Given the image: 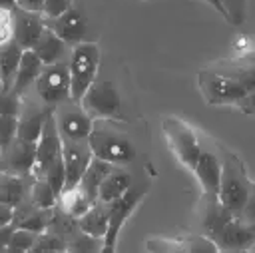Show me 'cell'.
I'll return each mask as SVG.
<instances>
[{"label":"cell","mask_w":255,"mask_h":253,"mask_svg":"<svg viewBox=\"0 0 255 253\" xmlns=\"http://www.w3.org/2000/svg\"><path fill=\"white\" fill-rule=\"evenodd\" d=\"M32 173L34 177H44L60 197L64 189V161H62V137L54 122V112L44 122L42 133L36 141V157H34Z\"/></svg>","instance_id":"6da1fadb"},{"label":"cell","mask_w":255,"mask_h":253,"mask_svg":"<svg viewBox=\"0 0 255 253\" xmlns=\"http://www.w3.org/2000/svg\"><path fill=\"white\" fill-rule=\"evenodd\" d=\"M249 189H251V181L247 177L243 161L235 153L223 151L221 179H219V189H217L219 203L227 207L235 217H239L247 201Z\"/></svg>","instance_id":"7a4b0ae2"},{"label":"cell","mask_w":255,"mask_h":253,"mask_svg":"<svg viewBox=\"0 0 255 253\" xmlns=\"http://www.w3.org/2000/svg\"><path fill=\"white\" fill-rule=\"evenodd\" d=\"M88 145L94 157H100L112 165H126V163H131L135 157V149L129 137L102 124H94L88 135Z\"/></svg>","instance_id":"3957f363"},{"label":"cell","mask_w":255,"mask_h":253,"mask_svg":"<svg viewBox=\"0 0 255 253\" xmlns=\"http://www.w3.org/2000/svg\"><path fill=\"white\" fill-rule=\"evenodd\" d=\"M100 64V48L94 42H78L72 48L68 72H70V100L80 104L86 90L96 80Z\"/></svg>","instance_id":"277c9868"},{"label":"cell","mask_w":255,"mask_h":253,"mask_svg":"<svg viewBox=\"0 0 255 253\" xmlns=\"http://www.w3.org/2000/svg\"><path fill=\"white\" fill-rule=\"evenodd\" d=\"M197 86L205 104H211V106H231L249 94L245 84H241L237 78L225 72H219L215 68L201 70L197 74Z\"/></svg>","instance_id":"5b68a950"},{"label":"cell","mask_w":255,"mask_h":253,"mask_svg":"<svg viewBox=\"0 0 255 253\" xmlns=\"http://www.w3.org/2000/svg\"><path fill=\"white\" fill-rule=\"evenodd\" d=\"M80 106L92 120H126L120 94L110 80H94L82 96Z\"/></svg>","instance_id":"8992f818"},{"label":"cell","mask_w":255,"mask_h":253,"mask_svg":"<svg viewBox=\"0 0 255 253\" xmlns=\"http://www.w3.org/2000/svg\"><path fill=\"white\" fill-rule=\"evenodd\" d=\"M34 86H36V92H38L40 100L50 108L68 102L70 100L68 64L64 60L54 62V64H44L36 82H34Z\"/></svg>","instance_id":"52a82bcc"},{"label":"cell","mask_w":255,"mask_h":253,"mask_svg":"<svg viewBox=\"0 0 255 253\" xmlns=\"http://www.w3.org/2000/svg\"><path fill=\"white\" fill-rule=\"evenodd\" d=\"M161 129H163V135H165L173 155L185 167L191 169L201 153V145H199V139H197L193 127L187 126L179 118H165L161 122Z\"/></svg>","instance_id":"ba28073f"},{"label":"cell","mask_w":255,"mask_h":253,"mask_svg":"<svg viewBox=\"0 0 255 253\" xmlns=\"http://www.w3.org/2000/svg\"><path fill=\"white\" fill-rule=\"evenodd\" d=\"M143 195H145V187H139V185L131 187L129 185L120 197H116L114 201L108 203V231L104 235V245H102L104 253L116 251V241H118V235L122 231V225L131 215L135 205L143 199Z\"/></svg>","instance_id":"9c48e42d"},{"label":"cell","mask_w":255,"mask_h":253,"mask_svg":"<svg viewBox=\"0 0 255 253\" xmlns=\"http://www.w3.org/2000/svg\"><path fill=\"white\" fill-rule=\"evenodd\" d=\"M54 122H56L60 137L70 139V141L88 139V135L94 127V120L82 110V106H76V102H72V106L56 110L54 112Z\"/></svg>","instance_id":"30bf717a"},{"label":"cell","mask_w":255,"mask_h":253,"mask_svg":"<svg viewBox=\"0 0 255 253\" xmlns=\"http://www.w3.org/2000/svg\"><path fill=\"white\" fill-rule=\"evenodd\" d=\"M36 157V141L14 137L4 149H0V171L14 175H30Z\"/></svg>","instance_id":"8fae6325"},{"label":"cell","mask_w":255,"mask_h":253,"mask_svg":"<svg viewBox=\"0 0 255 253\" xmlns=\"http://www.w3.org/2000/svg\"><path fill=\"white\" fill-rule=\"evenodd\" d=\"M92 149L88 139L84 141H70L62 139V161H64V189L76 187L80 177L84 175L88 163L92 161Z\"/></svg>","instance_id":"7c38bea8"},{"label":"cell","mask_w":255,"mask_h":253,"mask_svg":"<svg viewBox=\"0 0 255 253\" xmlns=\"http://www.w3.org/2000/svg\"><path fill=\"white\" fill-rule=\"evenodd\" d=\"M217 251H245L255 243V229L241 217L229 219L213 237Z\"/></svg>","instance_id":"4fadbf2b"},{"label":"cell","mask_w":255,"mask_h":253,"mask_svg":"<svg viewBox=\"0 0 255 253\" xmlns=\"http://www.w3.org/2000/svg\"><path fill=\"white\" fill-rule=\"evenodd\" d=\"M12 22H14V34L12 40L16 44H20L24 50L34 48L36 40L40 38V34L46 28V20L40 12H30V10H22V8H14L12 10Z\"/></svg>","instance_id":"5bb4252c"},{"label":"cell","mask_w":255,"mask_h":253,"mask_svg":"<svg viewBox=\"0 0 255 253\" xmlns=\"http://www.w3.org/2000/svg\"><path fill=\"white\" fill-rule=\"evenodd\" d=\"M46 20V26L58 34L66 44H78V42H84V36H86V18L84 14L78 10V8H68L66 12H62L60 16L56 18H44Z\"/></svg>","instance_id":"9a60e30c"},{"label":"cell","mask_w":255,"mask_h":253,"mask_svg":"<svg viewBox=\"0 0 255 253\" xmlns=\"http://www.w3.org/2000/svg\"><path fill=\"white\" fill-rule=\"evenodd\" d=\"M191 169H193L203 193L217 195L219 179H221V159L215 153L201 149V153H199V157H197V161Z\"/></svg>","instance_id":"2e32d148"},{"label":"cell","mask_w":255,"mask_h":253,"mask_svg":"<svg viewBox=\"0 0 255 253\" xmlns=\"http://www.w3.org/2000/svg\"><path fill=\"white\" fill-rule=\"evenodd\" d=\"M147 251H191V253H199V251H217L215 243L209 237H179V239H147Z\"/></svg>","instance_id":"e0dca14e"},{"label":"cell","mask_w":255,"mask_h":253,"mask_svg":"<svg viewBox=\"0 0 255 253\" xmlns=\"http://www.w3.org/2000/svg\"><path fill=\"white\" fill-rule=\"evenodd\" d=\"M54 110H50V108H36V106H32L30 110H24L18 116L16 137L26 139V141H38L42 127H44V122L48 120V116Z\"/></svg>","instance_id":"ac0fdd59"},{"label":"cell","mask_w":255,"mask_h":253,"mask_svg":"<svg viewBox=\"0 0 255 253\" xmlns=\"http://www.w3.org/2000/svg\"><path fill=\"white\" fill-rule=\"evenodd\" d=\"M42 60L36 56V52L32 48L24 50L22 52V58H20V64H18V70H16V78H14V84H12V90L22 96L38 78L40 70H42Z\"/></svg>","instance_id":"d6986e66"},{"label":"cell","mask_w":255,"mask_h":253,"mask_svg":"<svg viewBox=\"0 0 255 253\" xmlns=\"http://www.w3.org/2000/svg\"><path fill=\"white\" fill-rule=\"evenodd\" d=\"M78 225L82 233L94 237V239H104L108 231V203L96 201L86 213L78 217Z\"/></svg>","instance_id":"ffe728a7"},{"label":"cell","mask_w":255,"mask_h":253,"mask_svg":"<svg viewBox=\"0 0 255 253\" xmlns=\"http://www.w3.org/2000/svg\"><path fill=\"white\" fill-rule=\"evenodd\" d=\"M32 50L42 60V64H54V62H60L64 58V54H66V42L46 26L44 32L40 34V38L36 40V44H34Z\"/></svg>","instance_id":"44dd1931"},{"label":"cell","mask_w":255,"mask_h":253,"mask_svg":"<svg viewBox=\"0 0 255 253\" xmlns=\"http://www.w3.org/2000/svg\"><path fill=\"white\" fill-rule=\"evenodd\" d=\"M112 169H114L112 163H108V161H104V159H100V157H92V161L88 163L84 175H82L80 181H78V187H80L90 199L98 201V187H100L102 179H104Z\"/></svg>","instance_id":"7402d4cb"},{"label":"cell","mask_w":255,"mask_h":253,"mask_svg":"<svg viewBox=\"0 0 255 253\" xmlns=\"http://www.w3.org/2000/svg\"><path fill=\"white\" fill-rule=\"evenodd\" d=\"M24 48L20 44H16L14 40L6 42L4 46H0V76H2V90H12L14 78H16V70L20 64Z\"/></svg>","instance_id":"603a6c76"},{"label":"cell","mask_w":255,"mask_h":253,"mask_svg":"<svg viewBox=\"0 0 255 253\" xmlns=\"http://www.w3.org/2000/svg\"><path fill=\"white\" fill-rule=\"evenodd\" d=\"M129 185H131L129 173L124 171V169H116V165H114V169L102 179V183H100V187H98V201L110 203V201H114L116 197H120Z\"/></svg>","instance_id":"cb8c5ba5"},{"label":"cell","mask_w":255,"mask_h":253,"mask_svg":"<svg viewBox=\"0 0 255 253\" xmlns=\"http://www.w3.org/2000/svg\"><path fill=\"white\" fill-rule=\"evenodd\" d=\"M60 203H62V209L70 215V217H80L82 213H86L96 201L94 199H90L78 185L76 187H70V189H62V193H60Z\"/></svg>","instance_id":"d4e9b609"},{"label":"cell","mask_w":255,"mask_h":253,"mask_svg":"<svg viewBox=\"0 0 255 253\" xmlns=\"http://www.w3.org/2000/svg\"><path fill=\"white\" fill-rule=\"evenodd\" d=\"M24 191H26V185H24L22 175L0 171V201L2 203H8L14 207L22 199Z\"/></svg>","instance_id":"484cf974"},{"label":"cell","mask_w":255,"mask_h":253,"mask_svg":"<svg viewBox=\"0 0 255 253\" xmlns=\"http://www.w3.org/2000/svg\"><path fill=\"white\" fill-rule=\"evenodd\" d=\"M58 201V193L52 189V185L44 179V177H34L32 183V203L38 209H46L50 211Z\"/></svg>","instance_id":"4316f807"},{"label":"cell","mask_w":255,"mask_h":253,"mask_svg":"<svg viewBox=\"0 0 255 253\" xmlns=\"http://www.w3.org/2000/svg\"><path fill=\"white\" fill-rule=\"evenodd\" d=\"M36 235H38V233L30 231V229L14 227V231H12L10 239H8L6 251H18V253H22V251H30L32 245H34V241H36Z\"/></svg>","instance_id":"83f0119b"},{"label":"cell","mask_w":255,"mask_h":253,"mask_svg":"<svg viewBox=\"0 0 255 253\" xmlns=\"http://www.w3.org/2000/svg\"><path fill=\"white\" fill-rule=\"evenodd\" d=\"M30 251L32 253H58V251H66V243L58 235L42 231L36 235V241Z\"/></svg>","instance_id":"f1b7e54d"},{"label":"cell","mask_w":255,"mask_h":253,"mask_svg":"<svg viewBox=\"0 0 255 253\" xmlns=\"http://www.w3.org/2000/svg\"><path fill=\"white\" fill-rule=\"evenodd\" d=\"M225 10V20L233 26H241L247 16V0H221Z\"/></svg>","instance_id":"f546056e"},{"label":"cell","mask_w":255,"mask_h":253,"mask_svg":"<svg viewBox=\"0 0 255 253\" xmlns=\"http://www.w3.org/2000/svg\"><path fill=\"white\" fill-rule=\"evenodd\" d=\"M18 116H20V114L0 112V149H4V147H6V145L16 137Z\"/></svg>","instance_id":"4dcf8cb0"},{"label":"cell","mask_w":255,"mask_h":253,"mask_svg":"<svg viewBox=\"0 0 255 253\" xmlns=\"http://www.w3.org/2000/svg\"><path fill=\"white\" fill-rule=\"evenodd\" d=\"M14 225H16V227L30 229V231H34V233H42V231L46 229V225H48L46 209H40V211H36V213H32V215H26V217L18 219Z\"/></svg>","instance_id":"1f68e13d"},{"label":"cell","mask_w":255,"mask_h":253,"mask_svg":"<svg viewBox=\"0 0 255 253\" xmlns=\"http://www.w3.org/2000/svg\"><path fill=\"white\" fill-rule=\"evenodd\" d=\"M14 34V22H12V10L0 8V46L12 40Z\"/></svg>","instance_id":"d6a6232c"},{"label":"cell","mask_w":255,"mask_h":253,"mask_svg":"<svg viewBox=\"0 0 255 253\" xmlns=\"http://www.w3.org/2000/svg\"><path fill=\"white\" fill-rule=\"evenodd\" d=\"M74 0H44V8H42V16L44 18H56L62 12H66L72 6Z\"/></svg>","instance_id":"836d02e7"},{"label":"cell","mask_w":255,"mask_h":253,"mask_svg":"<svg viewBox=\"0 0 255 253\" xmlns=\"http://www.w3.org/2000/svg\"><path fill=\"white\" fill-rule=\"evenodd\" d=\"M245 223H255V185L251 183V189H249V195H247V201L243 205V211L239 215Z\"/></svg>","instance_id":"e575fe53"},{"label":"cell","mask_w":255,"mask_h":253,"mask_svg":"<svg viewBox=\"0 0 255 253\" xmlns=\"http://www.w3.org/2000/svg\"><path fill=\"white\" fill-rule=\"evenodd\" d=\"M235 106H237L243 114H247V116H255V90L249 92L247 96H243Z\"/></svg>","instance_id":"d590c367"},{"label":"cell","mask_w":255,"mask_h":253,"mask_svg":"<svg viewBox=\"0 0 255 253\" xmlns=\"http://www.w3.org/2000/svg\"><path fill=\"white\" fill-rule=\"evenodd\" d=\"M16 6L22 10H30V12H40L44 8V0H16Z\"/></svg>","instance_id":"8d00e7d4"},{"label":"cell","mask_w":255,"mask_h":253,"mask_svg":"<svg viewBox=\"0 0 255 253\" xmlns=\"http://www.w3.org/2000/svg\"><path fill=\"white\" fill-rule=\"evenodd\" d=\"M12 221H14V207L0 201V227L2 225H8Z\"/></svg>","instance_id":"74e56055"},{"label":"cell","mask_w":255,"mask_h":253,"mask_svg":"<svg viewBox=\"0 0 255 253\" xmlns=\"http://www.w3.org/2000/svg\"><path fill=\"white\" fill-rule=\"evenodd\" d=\"M0 8H4V10H14V8H16V0H0Z\"/></svg>","instance_id":"f35d334b"},{"label":"cell","mask_w":255,"mask_h":253,"mask_svg":"<svg viewBox=\"0 0 255 253\" xmlns=\"http://www.w3.org/2000/svg\"><path fill=\"white\" fill-rule=\"evenodd\" d=\"M205 2H207V4H211L219 14H223V16H225V10H223V6H221V0H205Z\"/></svg>","instance_id":"ab89813d"},{"label":"cell","mask_w":255,"mask_h":253,"mask_svg":"<svg viewBox=\"0 0 255 253\" xmlns=\"http://www.w3.org/2000/svg\"><path fill=\"white\" fill-rule=\"evenodd\" d=\"M249 249H251V251H255V243H253V245H251V247H249Z\"/></svg>","instance_id":"60d3db41"},{"label":"cell","mask_w":255,"mask_h":253,"mask_svg":"<svg viewBox=\"0 0 255 253\" xmlns=\"http://www.w3.org/2000/svg\"><path fill=\"white\" fill-rule=\"evenodd\" d=\"M0 88H2V76H0Z\"/></svg>","instance_id":"b9f144b4"},{"label":"cell","mask_w":255,"mask_h":253,"mask_svg":"<svg viewBox=\"0 0 255 253\" xmlns=\"http://www.w3.org/2000/svg\"><path fill=\"white\" fill-rule=\"evenodd\" d=\"M251 225H253V229H255V223H251Z\"/></svg>","instance_id":"7bdbcfd3"}]
</instances>
